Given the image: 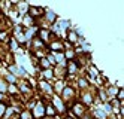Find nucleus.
Segmentation results:
<instances>
[{"label": "nucleus", "mask_w": 124, "mask_h": 119, "mask_svg": "<svg viewBox=\"0 0 124 119\" xmlns=\"http://www.w3.org/2000/svg\"><path fill=\"white\" fill-rule=\"evenodd\" d=\"M5 110H6V107H5V104H0V116H2V115L5 113Z\"/></svg>", "instance_id": "11"}, {"label": "nucleus", "mask_w": 124, "mask_h": 119, "mask_svg": "<svg viewBox=\"0 0 124 119\" xmlns=\"http://www.w3.org/2000/svg\"><path fill=\"white\" fill-rule=\"evenodd\" d=\"M96 116H99V118L105 119V113H103V112H100V110H97V112H96Z\"/></svg>", "instance_id": "10"}, {"label": "nucleus", "mask_w": 124, "mask_h": 119, "mask_svg": "<svg viewBox=\"0 0 124 119\" xmlns=\"http://www.w3.org/2000/svg\"><path fill=\"white\" fill-rule=\"evenodd\" d=\"M24 24H25V25H31V16H30V15L24 16Z\"/></svg>", "instance_id": "3"}, {"label": "nucleus", "mask_w": 124, "mask_h": 119, "mask_svg": "<svg viewBox=\"0 0 124 119\" xmlns=\"http://www.w3.org/2000/svg\"><path fill=\"white\" fill-rule=\"evenodd\" d=\"M123 97H124V92H123V89H121L120 92H118V98H121V100H123Z\"/></svg>", "instance_id": "14"}, {"label": "nucleus", "mask_w": 124, "mask_h": 119, "mask_svg": "<svg viewBox=\"0 0 124 119\" xmlns=\"http://www.w3.org/2000/svg\"><path fill=\"white\" fill-rule=\"evenodd\" d=\"M0 39L5 40V39H6V34H5V33H0Z\"/></svg>", "instance_id": "15"}, {"label": "nucleus", "mask_w": 124, "mask_h": 119, "mask_svg": "<svg viewBox=\"0 0 124 119\" xmlns=\"http://www.w3.org/2000/svg\"><path fill=\"white\" fill-rule=\"evenodd\" d=\"M60 48H61L60 43H52V49H60Z\"/></svg>", "instance_id": "12"}, {"label": "nucleus", "mask_w": 124, "mask_h": 119, "mask_svg": "<svg viewBox=\"0 0 124 119\" xmlns=\"http://www.w3.org/2000/svg\"><path fill=\"white\" fill-rule=\"evenodd\" d=\"M69 71H70V73H75V71H76V64L70 63V64H69Z\"/></svg>", "instance_id": "4"}, {"label": "nucleus", "mask_w": 124, "mask_h": 119, "mask_svg": "<svg viewBox=\"0 0 124 119\" xmlns=\"http://www.w3.org/2000/svg\"><path fill=\"white\" fill-rule=\"evenodd\" d=\"M40 37H42L43 40H46V37H48V31H46V30H42V31H40Z\"/></svg>", "instance_id": "5"}, {"label": "nucleus", "mask_w": 124, "mask_h": 119, "mask_svg": "<svg viewBox=\"0 0 124 119\" xmlns=\"http://www.w3.org/2000/svg\"><path fill=\"white\" fill-rule=\"evenodd\" d=\"M0 89H2V91L6 89V85H5V82H3V80H0Z\"/></svg>", "instance_id": "13"}, {"label": "nucleus", "mask_w": 124, "mask_h": 119, "mask_svg": "<svg viewBox=\"0 0 124 119\" xmlns=\"http://www.w3.org/2000/svg\"><path fill=\"white\" fill-rule=\"evenodd\" d=\"M69 39L75 42V40H76V34H75V33H72V31H70V33H69Z\"/></svg>", "instance_id": "8"}, {"label": "nucleus", "mask_w": 124, "mask_h": 119, "mask_svg": "<svg viewBox=\"0 0 124 119\" xmlns=\"http://www.w3.org/2000/svg\"><path fill=\"white\" fill-rule=\"evenodd\" d=\"M21 119H31V115H30L29 112H24V113L21 115Z\"/></svg>", "instance_id": "6"}, {"label": "nucleus", "mask_w": 124, "mask_h": 119, "mask_svg": "<svg viewBox=\"0 0 124 119\" xmlns=\"http://www.w3.org/2000/svg\"><path fill=\"white\" fill-rule=\"evenodd\" d=\"M34 115H38V116H42L43 115V110H42V106H36V109H34Z\"/></svg>", "instance_id": "2"}, {"label": "nucleus", "mask_w": 124, "mask_h": 119, "mask_svg": "<svg viewBox=\"0 0 124 119\" xmlns=\"http://www.w3.org/2000/svg\"><path fill=\"white\" fill-rule=\"evenodd\" d=\"M29 11H30V15L36 16V15H40L42 14V7H30Z\"/></svg>", "instance_id": "1"}, {"label": "nucleus", "mask_w": 124, "mask_h": 119, "mask_svg": "<svg viewBox=\"0 0 124 119\" xmlns=\"http://www.w3.org/2000/svg\"><path fill=\"white\" fill-rule=\"evenodd\" d=\"M16 46H18V45H16V42H15V40L12 39V40H11V48H12V49L15 51V49H16Z\"/></svg>", "instance_id": "9"}, {"label": "nucleus", "mask_w": 124, "mask_h": 119, "mask_svg": "<svg viewBox=\"0 0 124 119\" xmlns=\"http://www.w3.org/2000/svg\"><path fill=\"white\" fill-rule=\"evenodd\" d=\"M46 113L48 115H54V109H52V106H48L46 107Z\"/></svg>", "instance_id": "7"}]
</instances>
